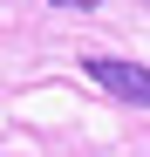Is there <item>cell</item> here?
Masks as SVG:
<instances>
[{
    "label": "cell",
    "instance_id": "obj_1",
    "mask_svg": "<svg viewBox=\"0 0 150 157\" xmlns=\"http://www.w3.org/2000/svg\"><path fill=\"white\" fill-rule=\"evenodd\" d=\"M82 75H89V82H103L116 102H143V109H150V68L116 62V55H82Z\"/></svg>",
    "mask_w": 150,
    "mask_h": 157
},
{
    "label": "cell",
    "instance_id": "obj_2",
    "mask_svg": "<svg viewBox=\"0 0 150 157\" xmlns=\"http://www.w3.org/2000/svg\"><path fill=\"white\" fill-rule=\"evenodd\" d=\"M55 7H103V0H55Z\"/></svg>",
    "mask_w": 150,
    "mask_h": 157
}]
</instances>
